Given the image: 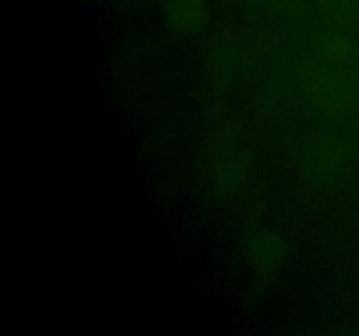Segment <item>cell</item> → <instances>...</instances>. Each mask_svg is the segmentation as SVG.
Segmentation results:
<instances>
[{
  "instance_id": "cell-1",
  "label": "cell",
  "mask_w": 359,
  "mask_h": 336,
  "mask_svg": "<svg viewBox=\"0 0 359 336\" xmlns=\"http://www.w3.org/2000/svg\"><path fill=\"white\" fill-rule=\"evenodd\" d=\"M249 254H251V268L255 270V275L262 282H269L279 272L284 255L287 254V248L279 234H272L266 231L255 238Z\"/></svg>"
},
{
  "instance_id": "cell-2",
  "label": "cell",
  "mask_w": 359,
  "mask_h": 336,
  "mask_svg": "<svg viewBox=\"0 0 359 336\" xmlns=\"http://www.w3.org/2000/svg\"><path fill=\"white\" fill-rule=\"evenodd\" d=\"M161 14L172 30L179 34H191L207 23L209 6L207 0H163Z\"/></svg>"
}]
</instances>
